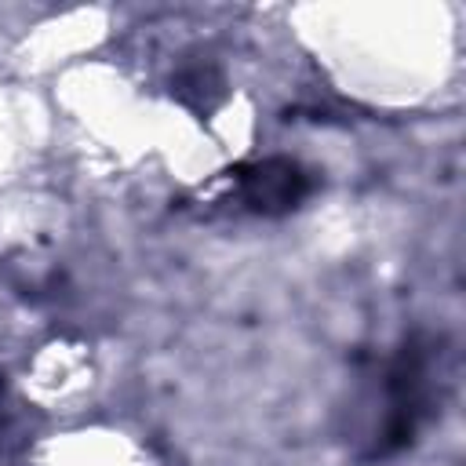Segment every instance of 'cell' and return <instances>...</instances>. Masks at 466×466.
<instances>
[{
    "mask_svg": "<svg viewBox=\"0 0 466 466\" xmlns=\"http://www.w3.org/2000/svg\"><path fill=\"white\" fill-rule=\"evenodd\" d=\"M309 189L306 171L295 160H262L244 171V200L255 211H288Z\"/></svg>",
    "mask_w": 466,
    "mask_h": 466,
    "instance_id": "obj_1",
    "label": "cell"
}]
</instances>
